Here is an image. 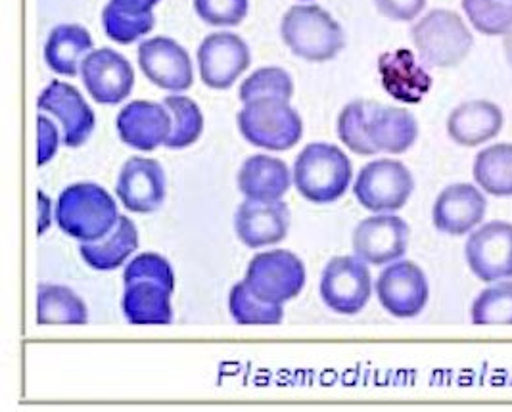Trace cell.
<instances>
[{
	"instance_id": "cell-1",
	"label": "cell",
	"mask_w": 512,
	"mask_h": 412,
	"mask_svg": "<svg viewBox=\"0 0 512 412\" xmlns=\"http://www.w3.org/2000/svg\"><path fill=\"white\" fill-rule=\"evenodd\" d=\"M292 179L305 200L313 204H332L348 192L353 165L338 146L313 142L296 158Z\"/></svg>"
},
{
	"instance_id": "cell-2",
	"label": "cell",
	"mask_w": 512,
	"mask_h": 412,
	"mask_svg": "<svg viewBox=\"0 0 512 412\" xmlns=\"http://www.w3.org/2000/svg\"><path fill=\"white\" fill-rule=\"evenodd\" d=\"M284 45L307 62L334 60L346 46L342 25L317 4L292 6L280 23Z\"/></svg>"
},
{
	"instance_id": "cell-3",
	"label": "cell",
	"mask_w": 512,
	"mask_h": 412,
	"mask_svg": "<svg viewBox=\"0 0 512 412\" xmlns=\"http://www.w3.org/2000/svg\"><path fill=\"white\" fill-rule=\"evenodd\" d=\"M411 41L426 66L451 69L461 66L468 58L474 35L461 14L434 8L411 27Z\"/></svg>"
},
{
	"instance_id": "cell-4",
	"label": "cell",
	"mask_w": 512,
	"mask_h": 412,
	"mask_svg": "<svg viewBox=\"0 0 512 412\" xmlns=\"http://www.w3.org/2000/svg\"><path fill=\"white\" fill-rule=\"evenodd\" d=\"M114 198L98 184L79 183L66 188L56 206L58 227L79 242H96L116 227Z\"/></svg>"
},
{
	"instance_id": "cell-5",
	"label": "cell",
	"mask_w": 512,
	"mask_h": 412,
	"mask_svg": "<svg viewBox=\"0 0 512 412\" xmlns=\"http://www.w3.org/2000/svg\"><path fill=\"white\" fill-rule=\"evenodd\" d=\"M236 123L250 144L271 152L290 150L302 140V117L288 100L275 96L244 102Z\"/></svg>"
},
{
	"instance_id": "cell-6",
	"label": "cell",
	"mask_w": 512,
	"mask_h": 412,
	"mask_svg": "<svg viewBox=\"0 0 512 412\" xmlns=\"http://www.w3.org/2000/svg\"><path fill=\"white\" fill-rule=\"evenodd\" d=\"M413 192L415 179L411 171L396 160L367 163L353 184L357 202L373 213H394L409 202Z\"/></svg>"
},
{
	"instance_id": "cell-7",
	"label": "cell",
	"mask_w": 512,
	"mask_h": 412,
	"mask_svg": "<svg viewBox=\"0 0 512 412\" xmlns=\"http://www.w3.org/2000/svg\"><path fill=\"white\" fill-rule=\"evenodd\" d=\"M319 292L334 313L359 315L373 294L371 271L357 255L334 257L323 271Z\"/></svg>"
},
{
	"instance_id": "cell-8",
	"label": "cell",
	"mask_w": 512,
	"mask_h": 412,
	"mask_svg": "<svg viewBox=\"0 0 512 412\" xmlns=\"http://www.w3.org/2000/svg\"><path fill=\"white\" fill-rule=\"evenodd\" d=\"M305 265L298 255L286 250L257 253L250 261L244 282L257 298L284 305L305 286Z\"/></svg>"
},
{
	"instance_id": "cell-9",
	"label": "cell",
	"mask_w": 512,
	"mask_h": 412,
	"mask_svg": "<svg viewBox=\"0 0 512 412\" xmlns=\"http://www.w3.org/2000/svg\"><path fill=\"white\" fill-rule=\"evenodd\" d=\"M380 305L396 319L420 315L430 298L428 278L413 261H394L376 280Z\"/></svg>"
},
{
	"instance_id": "cell-10",
	"label": "cell",
	"mask_w": 512,
	"mask_h": 412,
	"mask_svg": "<svg viewBox=\"0 0 512 412\" xmlns=\"http://www.w3.org/2000/svg\"><path fill=\"white\" fill-rule=\"evenodd\" d=\"M250 64V46L234 33H211L198 48L200 79L215 91L231 89Z\"/></svg>"
},
{
	"instance_id": "cell-11",
	"label": "cell",
	"mask_w": 512,
	"mask_h": 412,
	"mask_svg": "<svg viewBox=\"0 0 512 412\" xmlns=\"http://www.w3.org/2000/svg\"><path fill=\"white\" fill-rule=\"evenodd\" d=\"M472 275L486 284L512 278V225L507 221L486 223L474 230L465 246Z\"/></svg>"
},
{
	"instance_id": "cell-12",
	"label": "cell",
	"mask_w": 512,
	"mask_h": 412,
	"mask_svg": "<svg viewBox=\"0 0 512 412\" xmlns=\"http://www.w3.org/2000/svg\"><path fill=\"white\" fill-rule=\"evenodd\" d=\"M411 229L396 215L378 213L363 219L351 236L353 253L369 265H388L399 261L409 246Z\"/></svg>"
},
{
	"instance_id": "cell-13",
	"label": "cell",
	"mask_w": 512,
	"mask_h": 412,
	"mask_svg": "<svg viewBox=\"0 0 512 412\" xmlns=\"http://www.w3.org/2000/svg\"><path fill=\"white\" fill-rule=\"evenodd\" d=\"M81 79L94 102L116 106L135 87V69L112 48L93 50L81 64Z\"/></svg>"
},
{
	"instance_id": "cell-14",
	"label": "cell",
	"mask_w": 512,
	"mask_h": 412,
	"mask_svg": "<svg viewBox=\"0 0 512 412\" xmlns=\"http://www.w3.org/2000/svg\"><path fill=\"white\" fill-rule=\"evenodd\" d=\"M139 68L150 83L163 91L185 92L194 83L187 50L169 37H154L140 43Z\"/></svg>"
},
{
	"instance_id": "cell-15",
	"label": "cell",
	"mask_w": 512,
	"mask_h": 412,
	"mask_svg": "<svg viewBox=\"0 0 512 412\" xmlns=\"http://www.w3.org/2000/svg\"><path fill=\"white\" fill-rule=\"evenodd\" d=\"M37 108L45 114L54 115L62 123L64 144L68 148L83 146L96 127V117L83 98L70 83L52 81L37 100Z\"/></svg>"
},
{
	"instance_id": "cell-16",
	"label": "cell",
	"mask_w": 512,
	"mask_h": 412,
	"mask_svg": "<svg viewBox=\"0 0 512 412\" xmlns=\"http://www.w3.org/2000/svg\"><path fill=\"white\" fill-rule=\"evenodd\" d=\"M234 229L248 248H263L279 244L290 229V211L282 200H252L248 198L236 209Z\"/></svg>"
},
{
	"instance_id": "cell-17",
	"label": "cell",
	"mask_w": 512,
	"mask_h": 412,
	"mask_svg": "<svg viewBox=\"0 0 512 412\" xmlns=\"http://www.w3.org/2000/svg\"><path fill=\"white\" fill-rule=\"evenodd\" d=\"M119 138L140 152H152L165 146L173 129V119L165 104L135 100L127 104L117 115Z\"/></svg>"
},
{
	"instance_id": "cell-18",
	"label": "cell",
	"mask_w": 512,
	"mask_h": 412,
	"mask_svg": "<svg viewBox=\"0 0 512 412\" xmlns=\"http://www.w3.org/2000/svg\"><path fill=\"white\" fill-rule=\"evenodd\" d=\"M488 211L484 190L474 184H451L440 192L434 209V227L449 236H465L476 229Z\"/></svg>"
},
{
	"instance_id": "cell-19",
	"label": "cell",
	"mask_w": 512,
	"mask_h": 412,
	"mask_svg": "<svg viewBox=\"0 0 512 412\" xmlns=\"http://www.w3.org/2000/svg\"><path fill=\"white\" fill-rule=\"evenodd\" d=\"M117 196L133 213H152L165 200V173L158 161L131 158L117 179Z\"/></svg>"
},
{
	"instance_id": "cell-20",
	"label": "cell",
	"mask_w": 512,
	"mask_h": 412,
	"mask_svg": "<svg viewBox=\"0 0 512 412\" xmlns=\"http://www.w3.org/2000/svg\"><path fill=\"white\" fill-rule=\"evenodd\" d=\"M378 73L384 91L403 104H420L432 89V77L417 56L399 48L378 58Z\"/></svg>"
},
{
	"instance_id": "cell-21",
	"label": "cell",
	"mask_w": 512,
	"mask_h": 412,
	"mask_svg": "<svg viewBox=\"0 0 512 412\" xmlns=\"http://www.w3.org/2000/svg\"><path fill=\"white\" fill-rule=\"evenodd\" d=\"M505 115L489 100H468L459 104L447 117V135L465 148L482 146L503 129Z\"/></svg>"
},
{
	"instance_id": "cell-22",
	"label": "cell",
	"mask_w": 512,
	"mask_h": 412,
	"mask_svg": "<svg viewBox=\"0 0 512 412\" xmlns=\"http://www.w3.org/2000/svg\"><path fill=\"white\" fill-rule=\"evenodd\" d=\"M367 135L376 152L403 154L419 138V121L409 110L369 102Z\"/></svg>"
},
{
	"instance_id": "cell-23",
	"label": "cell",
	"mask_w": 512,
	"mask_h": 412,
	"mask_svg": "<svg viewBox=\"0 0 512 412\" xmlns=\"http://www.w3.org/2000/svg\"><path fill=\"white\" fill-rule=\"evenodd\" d=\"M123 315L131 324H169L173 321L171 294L173 286L158 278H133L125 280Z\"/></svg>"
},
{
	"instance_id": "cell-24",
	"label": "cell",
	"mask_w": 512,
	"mask_h": 412,
	"mask_svg": "<svg viewBox=\"0 0 512 412\" xmlns=\"http://www.w3.org/2000/svg\"><path fill=\"white\" fill-rule=\"evenodd\" d=\"M294 183L288 165L271 156H252L242 163L238 188L252 200H280Z\"/></svg>"
},
{
	"instance_id": "cell-25",
	"label": "cell",
	"mask_w": 512,
	"mask_h": 412,
	"mask_svg": "<svg viewBox=\"0 0 512 412\" xmlns=\"http://www.w3.org/2000/svg\"><path fill=\"white\" fill-rule=\"evenodd\" d=\"M91 33L77 23H64L50 31L45 45V62L58 75L75 77L83 60L93 52Z\"/></svg>"
},
{
	"instance_id": "cell-26",
	"label": "cell",
	"mask_w": 512,
	"mask_h": 412,
	"mask_svg": "<svg viewBox=\"0 0 512 412\" xmlns=\"http://www.w3.org/2000/svg\"><path fill=\"white\" fill-rule=\"evenodd\" d=\"M139 248V230L129 217H119L116 227L96 242H81V257L94 271H114Z\"/></svg>"
},
{
	"instance_id": "cell-27",
	"label": "cell",
	"mask_w": 512,
	"mask_h": 412,
	"mask_svg": "<svg viewBox=\"0 0 512 412\" xmlns=\"http://www.w3.org/2000/svg\"><path fill=\"white\" fill-rule=\"evenodd\" d=\"M474 181L495 198L512 196V144L501 142L478 152L474 160Z\"/></svg>"
},
{
	"instance_id": "cell-28",
	"label": "cell",
	"mask_w": 512,
	"mask_h": 412,
	"mask_svg": "<svg viewBox=\"0 0 512 412\" xmlns=\"http://www.w3.org/2000/svg\"><path fill=\"white\" fill-rule=\"evenodd\" d=\"M37 322L39 324H87L89 311L73 290L58 284H41L37 288Z\"/></svg>"
},
{
	"instance_id": "cell-29",
	"label": "cell",
	"mask_w": 512,
	"mask_h": 412,
	"mask_svg": "<svg viewBox=\"0 0 512 412\" xmlns=\"http://www.w3.org/2000/svg\"><path fill=\"white\" fill-rule=\"evenodd\" d=\"M163 104L173 119L171 135L165 142L167 148L183 150V148L192 146L198 138L202 137L204 115H202L200 106L192 98L181 96V94H171V96L163 98Z\"/></svg>"
},
{
	"instance_id": "cell-30",
	"label": "cell",
	"mask_w": 512,
	"mask_h": 412,
	"mask_svg": "<svg viewBox=\"0 0 512 412\" xmlns=\"http://www.w3.org/2000/svg\"><path fill=\"white\" fill-rule=\"evenodd\" d=\"M229 311L234 321L244 326H271L284 319L282 305L257 298L246 282L234 284L229 296Z\"/></svg>"
},
{
	"instance_id": "cell-31",
	"label": "cell",
	"mask_w": 512,
	"mask_h": 412,
	"mask_svg": "<svg viewBox=\"0 0 512 412\" xmlns=\"http://www.w3.org/2000/svg\"><path fill=\"white\" fill-rule=\"evenodd\" d=\"M470 25L486 37H503L512 29V0H463Z\"/></svg>"
},
{
	"instance_id": "cell-32",
	"label": "cell",
	"mask_w": 512,
	"mask_h": 412,
	"mask_svg": "<svg viewBox=\"0 0 512 412\" xmlns=\"http://www.w3.org/2000/svg\"><path fill=\"white\" fill-rule=\"evenodd\" d=\"M472 322L478 326H511L512 282L505 280L486 288L472 303Z\"/></svg>"
},
{
	"instance_id": "cell-33",
	"label": "cell",
	"mask_w": 512,
	"mask_h": 412,
	"mask_svg": "<svg viewBox=\"0 0 512 412\" xmlns=\"http://www.w3.org/2000/svg\"><path fill=\"white\" fill-rule=\"evenodd\" d=\"M102 25L106 35L112 41H116L119 45H133L135 41H139L154 29L156 18L152 12H144V14L125 12L114 2H110L102 12Z\"/></svg>"
},
{
	"instance_id": "cell-34",
	"label": "cell",
	"mask_w": 512,
	"mask_h": 412,
	"mask_svg": "<svg viewBox=\"0 0 512 412\" xmlns=\"http://www.w3.org/2000/svg\"><path fill=\"white\" fill-rule=\"evenodd\" d=\"M367 112L369 102L367 100H353L342 114L338 115V137L350 148L351 152L359 156H374L378 154L376 148L367 135Z\"/></svg>"
},
{
	"instance_id": "cell-35",
	"label": "cell",
	"mask_w": 512,
	"mask_h": 412,
	"mask_svg": "<svg viewBox=\"0 0 512 412\" xmlns=\"http://www.w3.org/2000/svg\"><path fill=\"white\" fill-rule=\"evenodd\" d=\"M238 96L242 102L267 98V96H275V98H282V100L290 102L294 96V81L288 75V71H284V69H257L240 85Z\"/></svg>"
},
{
	"instance_id": "cell-36",
	"label": "cell",
	"mask_w": 512,
	"mask_h": 412,
	"mask_svg": "<svg viewBox=\"0 0 512 412\" xmlns=\"http://www.w3.org/2000/svg\"><path fill=\"white\" fill-rule=\"evenodd\" d=\"M198 18L213 27H234L246 20L250 0H194Z\"/></svg>"
},
{
	"instance_id": "cell-37",
	"label": "cell",
	"mask_w": 512,
	"mask_h": 412,
	"mask_svg": "<svg viewBox=\"0 0 512 412\" xmlns=\"http://www.w3.org/2000/svg\"><path fill=\"white\" fill-rule=\"evenodd\" d=\"M133 278H158L165 284L175 288V275L173 269L169 265V261L158 255V253H140L139 257H135L127 267H125V280H133Z\"/></svg>"
},
{
	"instance_id": "cell-38",
	"label": "cell",
	"mask_w": 512,
	"mask_h": 412,
	"mask_svg": "<svg viewBox=\"0 0 512 412\" xmlns=\"http://www.w3.org/2000/svg\"><path fill=\"white\" fill-rule=\"evenodd\" d=\"M374 4L392 22H413L426 8V0H374Z\"/></svg>"
},
{
	"instance_id": "cell-39",
	"label": "cell",
	"mask_w": 512,
	"mask_h": 412,
	"mask_svg": "<svg viewBox=\"0 0 512 412\" xmlns=\"http://www.w3.org/2000/svg\"><path fill=\"white\" fill-rule=\"evenodd\" d=\"M37 125H39V165H47L58 152L60 146V131L58 127L52 123V119L47 115H39L37 117Z\"/></svg>"
},
{
	"instance_id": "cell-40",
	"label": "cell",
	"mask_w": 512,
	"mask_h": 412,
	"mask_svg": "<svg viewBox=\"0 0 512 412\" xmlns=\"http://www.w3.org/2000/svg\"><path fill=\"white\" fill-rule=\"evenodd\" d=\"M121 10L131 12V14H144V12H152V8L160 2V0H112Z\"/></svg>"
},
{
	"instance_id": "cell-41",
	"label": "cell",
	"mask_w": 512,
	"mask_h": 412,
	"mask_svg": "<svg viewBox=\"0 0 512 412\" xmlns=\"http://www.w3.org/2000/svg\"><path fill=\"white\" fill-rule=\"evenodd\" d=\"M37 200H39V236L47 232L50 227V200L45 196V192L39 190L37 194Z\"/></svg>"
},
{
	"instance_id": "cell-42",
	"label": "cell",
	"mask_w": 512,
	"mask_h": 412,
	"mask_svg": "<svg viewBox=\"0 0 512 412\" xmlns=\"http://www.w3.org/2000/svg\"><path fill=\"white\" fill-rule=\"evenodd\" d=\"M503 50H505L507 64L512 68V29L507 35H503Z\"/></svg>"
}]
</instances>
